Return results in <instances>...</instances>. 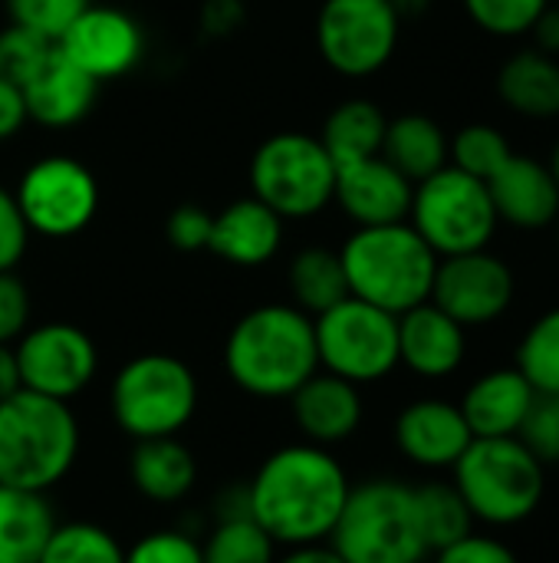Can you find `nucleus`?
I'll use <instances>...</instances> for the list:
<instances>
[{"label":"nucleus","instance_id":"1","mask_svg":"<svg viewBox=\"0 0 559 563\" xmlns=\"http://www.w3.org/2000/svg\"><path fill=\"white\" fill-rule=\"evenodd\" d=\"M349 488V472L336 452L303 439L270 452L244 485L247 515L280 551L326 544Z\"/></svg>","mask_w":559,"mask_h":563},{"label":"nucleus","instance_id":"2","mask_svg":"<svg viewBox=\"0 0 559 563\" xmlns=\"http://www.w3.org/2000/svg\"><path fill=\"white\" fill-rule=\"evenodd\" d=\"M320 369L313 317L293 303L247 310L224 340V373L244 396L287 402Z\"/></svg>","mask_w":559,"mask_h":563},{"label":"nucleus","instance_id":"3","mask_svg":"<svg viewBox=\"0 0 559 563\" xmlns=\"http://www.w3.org/2000/svg\"><path fill=\"white\" fill-rule=\"evenodd\" d=\"M82 429L69 402L30 389L0 399V485L46 495L76 465Z\"/></svg>","mask_w":559,"mask_h":563},{"label":"nucleus","instance_id":"4","mask_svg":"<svg viewBox=\"0 0 559 563\" xmlns=\"http://www.w3.org/2000/svg\"><path fill=\"white\" fill-rule=\"evenodd\" d=\"M349 297H359L385 313L402 317L405 310L432 300L438 254L409 224L356 228L339 247Z\"/></svg>","mask_w":559,"mask_h":563},{"label":"nucleus","instance_id":"5","mask_svg":"<svg viewBox=\"0 0 559 563\" xmlns=\"http://www.w3.org/2000/svg\"><path fill=\"white\" fill-rule=\"evenodd\" d=\"M474 525L514 528L537 515L547 495V465L517 439H474L451 468Z\"/></svg>","mask_w":559,"mask_h":563},{"label":"nucleus","instance_id":"6","mask_svg":"<svg viewBox=\"0 0 559 563\" xmlns=\"http://www.w3.org/2000/svg\"><path fill=\"white\" fill-rule=\"evenodd\" d=\"M343 563H425L415 485L399 478H366L349 488L343 515L326 541Z\"/></svg>","mask_w":559,"mask_h":563},{"label":"nucleus","instance_id":"7","mask_svg":"<svg viewBox=\"0 0 559 563\" xmlns=\"http://www.w3.org/2000/svg\"><path fill=\"white\" fill-rule=\"evenodd\" d=\"M194 369L171 353H142L119 366L109 386V412L128 442L181 435L198 416Z\"/></svg>","mask_w":559,"mask_h":563},{"label":"nucleus","instance_id":"8","mask_svg":"<svg viewBox=\"0 0 559 563\" xmlns=\"http://www.w3.org/2000/svg\"><path fill=\"white\" fill-rule=\"evenodd\" d=\"M336 162L320 135L277 132L264 139L250 158V195L283 221L316 218L333 205Z\"/></svg>","mask_w":559,"mask_h":563},{"label":"nucleus","instance_id":"9","mask_svg":"<svg viewBox=\"0 0 559 563\" xmlns=\"http://www.w3.org/2000/svg\"><path fill=\"white\" fill-rule=\"evenodd\" d=\"M409 224L438 257L484 251L497 234V211L484 181L445 165L412 191Z\"/></svg>","mask_w":559,"mask_h":563},{"label":"nucleus","instance_id":"10","mask_svg":"<svg viewBox=\"0 0 559 563\" xmlns=\"http://www.w3.org/2000/svg\"><path fill=\"white\" fill-rule=\"evenodd\" d=\"M320 369L353 383L372 386L399 369V317L359 297H346L326 313L313 317Z\"/></svg>","mask_w":559,"mask_h":563},{"label":"nucleus","instance_id":"11","mask_svg":"<svg viewBox=\"0 0 559 563\" xmlns=\"http://www.w3.org/2000/svg\"><path fill=\"white\" fill-rule=\"evenodd\" d=\"M13 198L30 234L72 238L99 211V181L72 155H43L20 175Z\"/></svg>","mask_w":559,"mask_h":563},{"label":"nucleus","instance_id":"12","mask_svg":"<svg viewBox=\"0 0 559 563\" xmlns=\"http://www.w3.org/2000/svg\"><path fill=\"white\" fill-rule=\"evenodd\" d=\"M402 16L392 0H323L316 13V46L339 76L379 73L399 46Z\"/></svg>","mask_w":559,"mask_h":563},{"label":"nucleus","instance_id":"13","mask_svg":"<svg viewBox=\"0 0 559 563\" xmlns=\"http://www.w3.org/2000/svg\"><path fill=\"white\" fill-rule=\"evenodd\" d=\"M13 353L23 389L49 399L72 402L99 376V350L76 323H36L13 343Z\"/></svg>","mask_w":559,"mask_h":563},{"label":"nucleus","instance_id":"14","mask_svg":"<svg viewBox=\"0 0 559 563\" xmlns=\"http://www.w3.org/2000/svg\"><path fill=\"white\" fill-rule=\"evenodd\" d=\"M517 297V277L511 264L497 254L471 251L455 257H438L432 303L441 307L465 330L497 323Z\"/></svg>","mask_w":559,"mask_h":563},{"label":"nucleus","instance_id":"15","mask_svg":"<svg viewBox=\"0 0 559 563\" xmlns=\"http://www.w3.org/2000/svg\"><path fill=\"white\" fill-rule=\"evenodd\" d=\"M59 53H66L82 73H89L96 82L119 79L128 69L138 66L145 36L135 16H128L119 7H99L89 3L56 40Z\"/></svg>","mask_w":559,"mask_h":563},{"label":"nucleus","instance_id":"16","mask_svg":"<svg viewBox=\"0 0 559 563\" xmlns=\"http://www.w3.org/2000/svg\"><path fill=\"white\" fill-rule=\"evenodd\" d=\"M392 439L402 459L425 472H451L455 462L465 455V449L474 442L461 416V406L438 396L412 399L395 416Z\"/></svg>","mask_w":559,"mask_h":563},{"label":"nucleus","instance_id":"17","mask_svg":"<svg viewBox=\"0 0 559 563\" xmlns=\"http://www.w3.org/2000/svg\"><path fill=\"white\" fill-rule=\"evenodd\" d=\"M412 191L415 185L395 165H389L382 155H372L336 168L333 201L356 228H376L409 221Z\"/></svg>","mask_w":559,"mask_h":563},{"label":"nucleus","instance_id":"18","mask_svg":"<svg viewBox=\"0 0 559 563\" xmlns=\"http://www.w3.org/2000/svg\"><path fill=\"white\" fill-rule=\"evenodd\" d=\"M287 402H290V416L303 442H313L323 449H336L349 442L362 429V419H366V402H362L359 386L326 369H316Z\"/></svg>","mask_w":559,"mask_h":563},{"label":"nucleus","instance_id":"19","mask_svg":"<svg viewBox=\"0 0 559 563\" xmlns=\"http://www.w3.org/2000/svg\"><path fill=\"white\" fill-rule=\"evenodd\" d=\"M468 356V330L432 300L399 317V366L422 379H448Z\"/></svg>","mask_w":559,"mask_h":563},{"label":"nucleus","instance_id":"20","mask_svg":"<svg viewBox=\"0 0 559 563\" xmlns=\"http://www.w3.org/2000/svg\"><path fill=\"white\" fill-rule=\"evenodd\" d=\"M26 102V119L46 129H66L89 115L99 82L82 73L59 46L46 53V59L33 69V76L20 86Z\"/></svg>","mask_w":559,"mask_h":563},{"label":"nucleus","instance_id":"21","mask_svg":"<svg viewBox=\"0 0 559 563\" xmlns=\"http://www.w3.org/2000/svg\"><path fill=\"white\" fill-rule=\"evenodd\" d=\"M497 221L521 231H544L557 224L559 188L550 168L530 155H511V162L488 181Z\"/></svg>","mask_w":559,"mask_h":563},{"label":"nucleus","instance_id":"22","mask_svg":"<svg viewBox=\"0 0 559 563\" xmlns=\"http://www.w3.org/2000/svg\"><path fill=\"white\" fill-rule=\"evenodd\" d=\"M537 402L534 386L517 366L491 369L478 376L461 396V416L474 439H511L521 435L530 409Z\"/></svg>","mask_w":559,"mask_h":563},{"label":"nucleus","instance_id":"23","mask_svg":"<svg viewBox=\"0 0 559 563\" xmlns=\"http://www.w3.org/2000/svg\"><path fill=\"white\" fill-rule=\"evenodd\" d=\"M283 218L264 201L237 198L214 214L208 251L234 267H260L277 257L283 244Z\"/></svg>","mask_w":559,"mask_h":563},{"label":"nucleus","instance_id":"24","mask_svg":"<svg viewBox=\"0 0 559 563\" xmlns=\"http://www.w3.org/2000/svg\"><path fill=\"white\" fill-rule=\"evenodd\" d=\"M128 482L152 505H178L198 485V459L178 435L132 442Z\"/></svg>","mask_w":559,"mask_h":563},{"label":"nucleus","instance_id":"25","mask_svg":"<svg viewBox=\"0 0 559 563\" xmlns=\"http://www.w3.org/2000/svg\"><path fill=\"white\" fill-rule=\"evenodd\" d=\"M497 96L524 119H557L559 59L540 49L514 53L497 73Z\"/></svg>","mask_w":559,"mask_h":563},{"label":"nucleus","instance_id":"26","mask_svg":"<svg viewBox=\"0 0 559 563\" xmlns=\"http://www.w3.org/2000/svg\"><path fill=\"white\" fill-rule=\"evenodd\" d=\"M379 155L395 165L412 185H418L448 165V135L432 115L405 112L399 119H389Z\"/></svg>","mask_w":559,"mask_h":563},{"label":"nucleus","instance_id":"27","mask_svg":"<svg viewBox=\"0 0 559 563\" xmlns=\"http://www.w3.org/2000/svg\"><path fill=\"white\" fill-rule=\"evenodd\" d=\"M56 528L46 495L0 485V563H36Z\"/></svg>","mask_w":559,"mask_h":563},{"label":"nucleus","instance_id":"28","mask_svg":"<svg viewBox=\"0 0 559 563\" xmlns=\"http://www.w3.org/2000/svg\"><path fill=\"white\" fill-rule=\"evenodd\" d=\"M385 125H389V119L372 99H346L326 115L320 142L339 168V165L379 155Z\"/></svg>","mask_w":559,"mask_h":563},{"label":"nucleus","instance_id":"29","mask_svg":"<svg viewBox=\"0 0 559 563\" xmlns=\"http://www.w3.org/2000/svg\"><path fill=\"white\" fill-rule=\"evenodd\" d=\"M287 290H290V303L310 317H320L339 300H346L349 284H346L339 251H329V247L297 251L287 267Z\"/></svg>","mask_w":559,"mask_h":563},{"label":"nucleus","instance_id":"30","mask_svg":"<svg viewBox=\"0 0 559 563\" xmlns=\"http://www.w3.org/2000/svg\"><path fill=\"white\" fill-rule=\"evenodd\" d=\"M415 511L428 554H438L474 534V518L451 482L432 478L415 485Z\"/></svg>","mask_w":559,"mask_h":563},{"label":"nucleus","instance_id":"31","mask_svg":"<svg viewBox=\"0 0 559 563\" xmlns=\"http://www.w3.org/2000/svg\"><path fill=\"white\" fill-rule=\"evenodd\" d=\"M201 558L204 563H277L280 548L247 511H234L217 515L201 541Z\"/></svg>","mask_w":559,"mask_h":563},{"label":"nucleus","instance_id":"32","mask_svg":"<svg viewBox=\"0 0 559 563\" xmlns=\"http://www.w3.org/2000/svg\"><path fill=\"white\" fill-rule=\"evenodd\" d=\"M36 563H125V548L96 521H56Z\"/></svg>","mask_w":559,"mask_h":563},{"label":"nucleus","instance_id":"33","mask_svg":"<svg viewBox=\"0 0 559 563\" xmlns=\"http://www.w3.org/2000/svg\"><path fill=\"white\" fill-rule=\"evenodd\" d=\"M521 376L534 386L537 396L559 399V307L540 313L524 340L517 343V363Z\"/></svg>","mask_w":559,"mask_h":563},{"label":"nucleus","instance_id":"34","mask_svg":"<svg viewBox=\"0 0 559 563\" xmlns=\"http://www.w3.org/2000/svg\"><path fill=\"white\" fill-rule=\"evenodd\" d=\"M514 148L507 142V135L497 125L488 122H471L465 129L455 132V139H448V165L468 172L478 181H491L507 162H511Z\"/></svg>","mask_w":559,"mask_h":563},{"label":"nucleus","instance_id":"35","mask_svg":"<svg viewBox=\"0 0 559 563\" xmlns=\"http://www.w3.org/2000/svg\"><path fill=\"white\" fill-rule=\"evenodd\" d=\"M474 26L491 36H524L537 23V16L550 7V0H461Z\"/></svg>","mask_w":559,"mask_h":563},{"label":"nucleus","instance_id":"36","mask_svg":"<svg viewBox=\"0 0 559 563\" xmlns=\"http://www.w3.org/2000/svg\"><path fill=\"white\" fill-rule=\"evenodd\" d=\"M53 46H56L53 40H46L26 26H16V23L3 26L0 30V76L23 86Z\"/></svg>","mask_w":559,"mask_h":563},{"label":"nucleus","instance_id":"37","mask_svg":"<svg viewBox=\"0 0 559 563\" xmlns=\"http://www.w3.org/2000/svg\"><path fill=\"white\" fill-rule=\"evenodd\" d=\"M89 3L92 0H7V13H10V23L26 26L56 43Z\"/></svg>","mask_w":559,"mask_h":563},{"label":"nucleus","instance_id":"38","mask_svg":"<svg viewBox=\"0 0 559 563\" xmlns=\"http://www.w3.org/2000/svg\"><path fill=\"white\" fill-rule=\"evenodd\" d=\"M125 563H204L201 541L181 528H158L125 548Z\"/></svg>","mask_w":559,"mask_h":563},{"label":"nucleus","instance_id":"39","mask_svg":"<svg viewBox=\"0 0 559 563\" xmlns=\"http://www.w3.org/2000/svg\"><path fill=\"white\" fill-rule=\"evenodd\" d=\"M544 465L559 462V399L554 396H537L521 435H517Z\"/></svg>","mask_w":559,"mask_h":563},{"label":"nucleus","instance_id":"40","mask_svg":"<svg viewBox=\"0 0 559 563\" xmlns=\"http://www.w3.org/2000/svg\"><path fill=\"white\" fill-rule=\"evenodd\" d=\"M211 224H214V214L208 208H201V205H178L168 214L165 234H168V244L175 251L194 254V251H208Z\"/></svg>","mask_w":559,"mask_h":563},{"label":"nucleus","instance_id":"41","mask_svg":"<svg viewBox=\"0 0 559 563\" xmlns=\"http://www.w3.org/2000/svg\"><path fill=\"white\" fill-rule=\"evenodd\" d=\"M30 290L16 271L0 274V343H16L30 330Z\"/></svg>","mask_w":559,"mask_h":563},{"label":"nucleus","instance_id":"42","mask_svg":"<svg viewBox=\"0 0 559 563\" xmlns=\"http://www.w3.org/2000/svg\"><path fill=\"white\" fill-rule=\"evenodd\" d=\"M26 244H30V228L16 208L13 191L0 185V274L16 271V264L26 254Z\"/></svg>","mask_w":559,"mask_h":563},{"label":"nucleus","instance_id":"43","mask_svg":"<svg viewBox=\"0 0 559 563\" xmlns=\"http://www.w3.org/2000/svg\"><path fill=\"white\" fill-rule=\"evenodd\" d=\"M432 563H521V558L514 554V548H507L497 538L488 534H468L465 541L438 551L428 558Z\"/></svg>","mask_w":559,"mask_h":563},{"label":"nucleus","instance_id":"44","mask_svg":"<svg viewBox=\"0 0 559 563\" xmlns=\"http://www.w3.org/2000/svg\"><path fill=\"white\" fill-rule=\"evenodd\" d=\"M26 125V102L16 82L0 76V142L13 139Z\"/></svg>","mask_w":559,"mask_h":563},{"label":"nucleus","instance_id":"45","mask_svg":"<svg viewBox=\"0 0 559 563\" xmlns=\"http://www.w3.org/2000/svg\"><path fill=\"white\" fill-rule=\"evenodd\" d=\"M530 36H534V49L540 53H550V56H559V10L557 7H547L537 23L530 26Z\"/></svg>","mask_w":559,"mask_h":563},{"label":"nucleus","instance_id":"46","mask_svg":"<svg viewBox=\"0 0 559 563\" xmlns=\"http://www.w3.org/2000/svg\"><path fill=\"white\" fill-rule=\"evenodd\" d=\"M16 389H23V383H20V366H16L13 343H0V399L13 396Z\"/></svg>","mask_w":559,"mask_h":563},{"label":"nucleus","instance_id":"47","mask_svg":"<svg viewBox=\"0 0 559 563\" xmlns=\"http://www.w3.org/2000/svg\"><path fill=\"white\" fill-rule=\"evenodd\" d=\"M277 563H343V558L329 544H310V548H290Z\"/></svg>","mask_w":559,"mask_h":563},{"label":"nucleus","instance_id":"48","mask_svg":"<svg viewBox=\"0 0 559 563\" xmlns=\"http://www.w3.org/2000/svg\"><path fill=\"white\" fill-rule=\"evenodd\" d=\"M392 7H395V13L405 20V16H422V13L432 7V0H392Z\"/></svg>","mask_w":559,"mask_h":563},{"label":"nucleus","instance_id":"49","mask_svg":"<svg viewBox=\"0 0 559 563\" xmlns=\"http://www.w3.org/2000/svg\"><path fill=\"white\" fill-rule=\"evenodd\" d=\"M547 168H550V175H554V181H557V188H559V142L554 145V152H550V162H547Z\"/></svg>","mask_w":559,"mask_h":563},{"label":"nucleus","instance_id":"50","mask_svg":"<svg viewBox=\"0 0 559 563\" xmlns=\"http://www.w3.org/2000/svg\"><path fill=\"white\" fill-rule=\"evenodd\" d=\"M557 241H559V218H557Z\"/></svg>","mask_w":559,"mask_h":563}]
</instances>
